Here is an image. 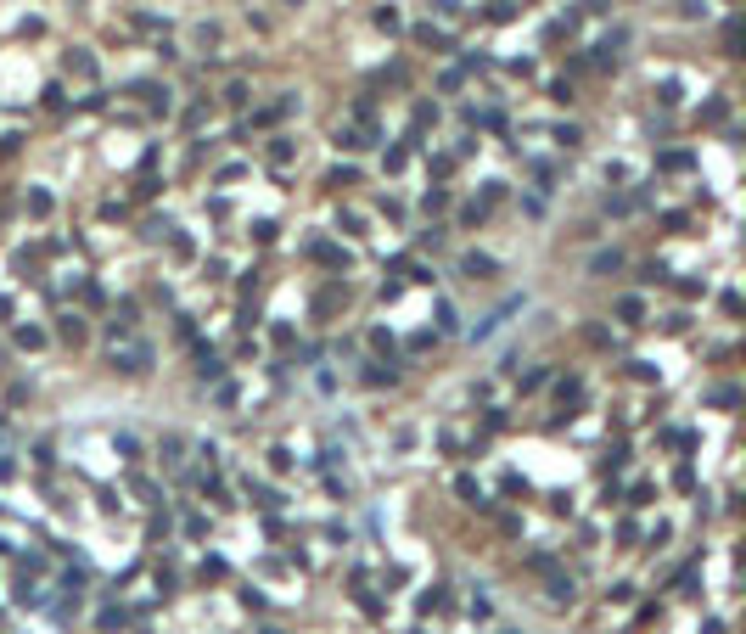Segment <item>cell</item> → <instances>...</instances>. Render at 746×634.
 I'll list each match as a JSON object with an SVG mask.
<instances>
[{
  "mask_svg": "<svg viewBox=\"0 0 746 634\" xmlns=\"http://www.w3.org/2000/svg\"><path fill=\"white\" fill-rule=\"evenodd\" d=\"M112 359H118V370H130V376H141V370H146V359H152V354H146V348H123V354H118V348H112Z\"/></svg>",
  "mask_w": 746,
  "mask_h": 634,
  "instance_id": "1",
  "label": "cell"
},
{
  "mask_svg": "<svg viewBox=\"0 0 746 634\" xmlns=\"http://www.w3.org/2000/svg\"><path fill=\"white\" fill-rule=\"evenodd\" d=\"M488 270H494V259H477V252L466 259V275H472V281H477V275H488Z\"/></svg>",
  "mask_w": 746,
  "mask_h": 634,
  "instance_id": "2",
  "label": "cell"
},
{
  "mask_svg": "<svg viewBox=\"0 0 746 634\" xmlns=\"http://www.w3.org/2000/svg\"><path fill=\"white\" fill-rule=\"evenodd\" d=\"M292 6H298V0H292Z\"/></svg>",
  "mask_w": 746,
  "mask_h": 634,
  "instance_id": "3",
  "label": "cell"
}]
</instances>
